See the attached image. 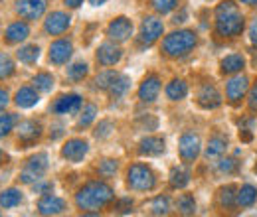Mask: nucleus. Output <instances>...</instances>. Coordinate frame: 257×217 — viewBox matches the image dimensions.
Segmentation results:
<instances>
[{"instance_id": "79ce46f5", "label": "nucleus", "mask_w": 257, "mask_h": 217, "mask_svg": "<svg viewBox=\"0 0 257 217\" xmlns=\"http://www.w3.org/2000/svg\"><path fill=\"white\" fill-rule=\"evenodd\" d=\"M218 170L222 174H233L237 170V162L233 158H225V160H220L218 162Z\"/></svg>"}, {"instance_id": "a18cd8bd", "label": "nucleus", "mask_w": 257, "mask_h": 217, "mask_svg": "<svg viewBox=\"0 0 257 217\" xmlns=\"http://www.w3.org/2000/svg\"><path fill=\"white\" fill-rule=\"evenodd\" d=\"M247 103H249V109L257 113V83L253 85V89L249 91V99H247Z\"/></svg>"}, {"instance_id": "49530a36", "label": "nucleus", "mask_w": 257, "mask_h": 217, "mask_svg": "<svg viewBox=\"0 0 257 217\" xmlns=\"http://www.w3.org/2000/svg\"><path fill=\"white\" fill-rule=\"evenodd\" d=\"M8 103H10V97H8V91L0 87V111H2V109H4V107H6Z\"/></svg>"}, {"instance_id": "6e6d98bb", "label": "nucleus", "mask_w": 257, "mask_h": 217, "mask_svg": "<svg viewBox=\"0 0 257 217\" xmlns=\"http://www.w3.org/2000/svg\"><path fill=\"white\" fill-rule=\"evenodd\" d=\"M0 160H2V150H0Z\"/></svg>"}, {"instance_id": "1a4fd4ad", "label": "nucleus", "mask_w": 257, "mask_h": 217, "mask_svg": "<svg viewBox=\"0 0 257 217\" xmlns=\"http://www.w3.org/2000/svg\"><path fill=\"white\" fill-rule=\"evenodd\" d=\"M69 24H71L69 14L58 10V12L48 14V18L44 20V30H46V34H50V36H60V34H64L69 28Z\"/></svg>"}, {"instance_id": "9d476101", "label": "nucleus", "mask_w": 257, "mask_h": 217, "mask_svg": "<svg viewBox=\"0 0 257 217\" xmlns=\"http://www.w3.org/2000/svg\"><path fill=\"white\" fill-rule=\"evenodd\" d=\"M107 36L113 40V42H127L128 38L133 36V22L125 18V16H119L115 18L109 26H107Z\"/></svg>"}, {"instance_id": "de8ad7c7", "label": "nucleus", "mask_w": 257, "mask_h": 217, "mask_svg": "<svg viewBox=\"0 0 257 217\" xmlns=\"http://www.w3.org/2000/svg\"><path fill=\"white\" fill-rule=\"evenodd\" d=\"M186 18H188V12H186V10H182L180 14H176V16H174V20H172V22H174V24H182V22H186Z\"/></svg>"}, {"instance_id": "f8f14e48", "label": "nucleus", "mask_w": 257, "mask_h": 217, "mask_svg": "<svg viewBox=\"0 0 257 217\" xmlns=\"http://www.w3.org/2000/svg\"><path fill=\"white\" fill-rule=\"evenodd\" d=\"M87 150H89V144L85 140L71 138V140H67L64 144L62 156H64L65 160H69V162H81L85 158V154H87Z\"/></svg>"}, {"instance_id": "39448f33", "label": "nucleus", "mask_w": 257, "mask_h": 217, "mask_svg": "<svg viewBox=\"0 0 257 217\" xmlns=\"http://www.w3.org/2000/svg\"><path fill=\"white\" fill-rule=\"evenodd\" d=\"M48 166H50V164H48V154L40 152V154L32 156V158L26 162V166H24V170H22V174H20V180H22L24 184L38 182V180L46 174Z\"/></svg>"}, {"instance_id": "58836bf2", "label": "nucleus", "mask_w": 257, "mask_h": 217, "mask_svg": "<svg viewBox=\"0 0 257 217\" xmlns=\"http://www.w3.org/2000/svg\"><path fill=\"white\" fill-rule=\"evenodd\" d=\"M151 4H153V8H155L157 12L168 14V12H172V10L178 6V0H151Z\"/></svg>"}, {"instance_id": "f3484780", "label": "nucleus", "mask_w": 257, "mask_h": 217, "mask_svg": "<svg viewBox=\"0 0 257 217\" xmlns=\"http://www.w3.org/2000/svg\"><path fill=\"white\" fill-rule=\"evenodd\" d=\"M159 93H161V79H159L157 75H149V77L141 83V87H139V97H141V101H145V103L157 101Z\"/></svg>"}, {"instance_id": "bb28decb", "label": "nucleus", "mask_w": 257, "mask_h": 217, "mask_svg": "<svg viewBox=\"0 0 257 217\" xmlns=\"http://www.w3.org/2000/svg\"><path fill=\"white\" fill-rule=\"evenodd\" d=\"M225 148H227V140L224 136H214V138H210V142L206 146V158H218L224 154Z\"/></svg>"}, {"instance_id": "4468645a", "label": "nucleus", "mask_w": 257, "mask_h": 217, "mask_svg": "<svg viewBox=\"0 0 257 217\" xmlns=\"http://www.w3.org/2000/svg\"><path fill=\"white\" fill-rule=\"evenodd\" d=\"M81 105H83V101H81L79 95H62L54 103L52 111L58 113V115H73V113H77L81 109Z\"/></svg>"}, {"instance_id": "4c0bfd02", "label": "nucleus", "mask_w": 257, "mask_h": 217, "mask_svg": "<svg viewBox=\"0 0 257 217\" xmlns=\"http://www.w3.org/2000/svg\"><path fill=\"white\" fill-rule=\"evenodd\" d=\"M14 73V62L8 54H0V79H8Z\"/></svg>"}, {"instance_id": "09e8293b", "label": "nucleus", "mask_w": 257, "mask_h": 217, "mask_svg": "<svg viewBox=\"0 0 257 217\" xmlns=\"http://www.w3.org/2000/svg\"><path fill=\"white\" fill-rule=\"evenodd\" d=\"M131 207H133V199H123V201H121V205H119V211L127 213Z\"/></svg>"}, {"instance_id": "ddd939ff", "label": "nucleus", "mask_w": 257, "mask_h": 217, "mask_svg": "<svg viewBox=\"0 0 257 217\" xmlns=\"http://www.w3.org/2000/svg\"><path fill=\"white\" fill-rule=\"evenodd\" d=\"M73 54V46L69 40H56L50 46V62L56 65H64Z\"/></svg>"}, {"instance_id": "c85d7f7f", "label": "nucleus", "mask_w": 257, "mask_h": 217, "mask_svg": "<svg viewBox=\"0 0 257 217\" xmlns=\"http://www.w3.org/2000/svg\"><path fill=\"white\" fill-rule=\"evenodd\" d=\"M128 87H131L128 77H127V75H121V73H119V77H117V79L111 83V87H109L107 91L111 93V97H113V99H119V97H123V95L127 93Z\"/></svg>"}, {"instance_id": "f257e3e1", "label": "nucleus", "mask_w": 257, "mask_h": 217, "mask_svg": "<svg viewBox=\"0 0 257 217\" xmlns=\"http://www.w3.org/2000/svg\"><path fill=\"white\" fill-rule=\"evenodd\" d=\"M113 199V189L105 182H89L75 193V205L81 211H99Z\"/></svg>"}, {"instance_id": "0eeeda50", "label": "nucleus", "mask_w": 257, "mask_h": 217, "mask_svg": "<svg viewBox=\"0 0 257 217\" xmlns=\"http://www.w3.org/2000/svg\"><path fill=\"white\" fill-rule=\"evenodd\" d=\"M48 0H16V12L24 20H38L44 16Z\"/></svg>"}, {"instance_id": "72a5a7b5", "label": "nucleus", "mask_w": 257, "mask_h": 217, "mask_svg": "<svg viewBox=\"0 0 257 217\" xmlns=\"http://www.w3.org/2000/svg\"><path fill=\"white\" fill-rule=\"evenodd\" d=\"M220 203L222 207H233L237 205V193L233 186H225L220 189Z\"/></svg>"}, {"instance_id": "e433bc0d", "label": "nucleus", "mask_w": 257, "mask_h": 217, "mask_svg": "<svg viewBox=\"0 0 257 217\" xmlns=\"http://www.w3.org/2000/svg\"><path fill=\"white\" fill-rule=\"evenodd\" d=\"M87 63H73L71 67H67V77L73 79V81H81L85 75H87Z\"/></svg>"}, {"instance_id": "2eb2a0df", "label": "nucleus", "mask_w": 257, "mask_h": 217, "mask_svg": "<svg viewBox=\"0 0 257 217\" xmlns=\"http://www.w3.org/2000/svg\"><path fill=\"white\" fill-rule=\"evenodd\" d=\"M38 211L42 215H60L65 211V201L62 197H56L52 193H46L40 201H38Z\"/></svg>"}, {"instance_id": "412c9836", "label": "nucleus", "mask_w": 257, "mask_h": 217, "mask_svg": "<svg viewBox=\"0 0 257 217\" xmlns=\"http://www.w3.org/2000/svg\"><path fill=\"white\" fill-rule=\"evenodd\" d=\"M16 132H18V140H22V142H34L42 134V124L36 123V121H24V123L18 124V130Z\"/></svg>"}, {"instance_id": "423d86ee", "label": "nucleus", "mask_w": 257, "mask_h": 217, "mask_svg": "<svg viewBox=\"0 0 257 217\" xmlns=\"http://www.w3.org/2000/svg\"><path fill=\"white\" fill-rule=\"evenodd\" d=\"M178 150L184 162H194L200 150H202V142H200V136L194 134V132H184L180 136V142H178Z\"/></svg>"}, {"instance_id": "7ed1b4c3", "label": "nucleus", "mask_w": 257, "mask_h": 217, "mask_svg": "<svg viewBox=\"0 0 257 217\" xmlns=\"http://www.w3.org/2000/svg\"><path fill=\"white\" fill-rule=\"evenodd\" d=\"M196 46V34L190 30H178L168 34L162 40V52L170 58H180L186 56Z\"/></svg>"}, {"instance_id": "6e6552de", "label": "nucleus", "mask_w": 257, "mask_h": 217, "mask_svg": "<svg viewBox=\"0 0 257 217\" xmlns=\"http://www.w3.org/2000/svg\"><path fill=\"white\" fill-rule=\"evenodd\" d=\"M162 32H164V26H162L161 20L155 18V16H147L143 20V26H141V42L151 46L161 38Z\"/></svg>"}, {"instance_id": "ea45409f", "label": "nucleus", "mask_w": 257, "mask_h": 217, "mask_svg": "<svg viewBox=\"0 0 257 217\" xmlns=\"http://www.w3.org/2000/svg\"><path fill=\"white\" fill-rule=\"evenodd\" d=\"M14 123H16V117L14 115H10V113H2L0 115V138L6 136L14 128Z\"/></svg>"}, {"instance_id": "603ef678", "label": "nucleus", "mask_w": 257, "mask_h": 217, "mask_svg": "<svg viewBox=\"0 0 257 217\" xmlns=\"http://www.w3.org/2000/svg\"><path fill=\"white\" fill-rule=\"evenodd\" d=\"M241 140H245V142H249V140H251V134H249L245 128L241 130Z\"/></svg>"}, {"instance_id": "c03bdc74", "label": "nucleus", "mask_w": 257, "mask_h": 217, "mask_svg": "<svg viewBox=\"0 0 257 217\" xmlns=\"http://www.w3.org/2000/svg\"><path fill=\"white\" fill-rule=\"evenodd\" d=\"M34 191H38V193H50L52 191V184L50 182H36L34 184Z\"/></svg>"}, {"instance_id": "4d7b16f0", "label": "nucleus", "mask_w": 257, "mask_h": 217, "mask_svg": "<svg viewBox=\"0 0 257 217\" xmlns=\"http://www.w3.org/2000/svg\"><path fill=\"white\" fill-rule=\"evenodd\" d=\"M255 172H257V166H255Z\"/></svg>"}, {"instance_id": "dca6fc26", "label": "nucleus", "mask_w": 257, "mask_h": 217, "mask_svg": "<svg viewBox=\"0 0 257 217\" xmlns=\"http://www.w3.org/2000/svg\"><path fill=\"white\" fill-rule=\"evenodd\" d=\"M247 87H249V81H247L245 75L231 77V79L227 81V85H225V95H227V99H229L231 103H237V101L245 95Z\"/></svg>"}, {"instance_id": "473e14b6", "label": "nucleus", "mask_w": 257, "mask_h": 217, "mask_svg": "<svg viewBox=\"0 0 257 217\" xmlns=\"http://www.w3.org/2000/svg\"><path fill=\"white\" fill-rule=\"evenodd\" d=\"M149 209H151V213L153 215H166L168 211H170V199L164 195V197H155L153 201H151V205H149Z\"/></svg>"}, {"instance_id": "6ab92c4d", "label": "nucleus", "mask_w": 257, "mask_h": 217, "mask_svg": "<svg viewBox=\"0 0 257 217\" xmlns=\"http://www.w3.org/2000/svg\"><path fill=\"white\" fill-rule=\"evenodd\" d=\"M28 36H30V26H28L26 22H22V20L12 22V24L6 28V34H4V38H6L8 44H20V42H24Z\"/></svg>"}, {"instance_id": "2f4dec72", "label": "nucleus", "mask_w": 257, "mask_h": 217, "mask_svg": "<svg viewBox=\"0 0 257 217\" xmlns=\"http://www.w3.org/2000/svg\"><path fill=\"white\" fill-rule=\"evenodd\" d=\"M176 207H178V211H180L182 215H194V211H196V201H194V197L190 193H182V195L178 197V201H176Z\"/></svg>"}, {"instance_id": "4be33fe9", "label": "nucleus", "mask_w": 257, "mask_h": 217, "mask_svg": "<svg viewBox=\"0 0 257 217\" xmlns=\"http://www.w3.org/2000/svg\"><path fill=\"white\" fill-rule=\"evenodd\" d=\"M14 101H16V105L20 109H30V107H34L40 101V97H38V93L34 91L32 87H20L16 91V99Z\"/></svg>"}, {"instance_id": "5fc2aeb1", "label": "nucleus", "mask_w": 257, "mask_h": 217, "mask_svg": "<svg viewBox=\"0 0 257 217\" xmlns=\"http://www.w3.org/2000/svg\"><path fill=\"white\" fill-rule=\"evenodd\" d=\"M243 4H249V6H255L257 4V0H241Z\"/></svg>"}, {"instance_id": "f03ea898", "label": "nucleus", "mask_w": 257, "mask_h": 217, "mask_svg": "<svg viewBox=\"0 0 257 217\" xmlns=\"http://www.w3.org/2000/svg\"><path fill=\"white\" fill-rule=\"evenodd\" d=\"M243 16L233 0H225L216 8V32L224 38L239 36L243 30Z\"/></svg>"}, {"instance_id": "b1692460", "label": "nucleus", "mask_w": 257, "mask_h": 217, "mask_svg": "<svg viewBox=\"0 0 257 217\" xmlns=\"http://www.w3.org/2000/svg\"><path fill=\"white\" fill-rule=\"evenodd\" d=\"M20 201H22V191L18 187H8L0 193V207H4V209H12Z\"/></svg>"}, {"instance_id": "37998d69", "label": "nucleus", "mask_w": 257, "mask_h": 217, "mask_svg": "<svg viewBox=\"0 0 257 217\" xmlns=\"http://www.w3.org/2000/svg\"><path fill=\"white\" fill-rule=\"evenodd\" d=\"M111 130H113V123H109V121H101L95 130V136L97 138H105V136L111 134Z\"/></svg>"}, {"instance_id": "20e7f679", "label": "nucleus", "mask_w": 257, "mask_h": 217, "mask_svg": "<svg viewBox=\"0 0 257 217\" xmlns=\"http://www.w3.org/2000/svg\"><path fill=\"white\" fill-rule=\"evenodd\" d=\"M127 184L135 191H151L157 184V178L147 164H133L127 172Z\"/></svg>"}, {"instance_id": "5701e85b", "label": "nucleus", "mask_w": 257, "mask_h": 217, "mask_svg": "<svg viewBox=\"0 0 257 217\" xmlns=\"http://www.w3.org/2000/svg\"><path fill=\"white\" fill-rule=\"evenodd\" d=\"M190 184V172L186 166H174L170 170V186L180 189V187H186Z\"/></svg>"}, {"instance_id": "c756f323", "label": "nucleus", "mask_w": 257, "mask_h": 217, "mask_svg": "<svg viewBox=\"0 0 257 217\" xmlns=\"http://www.w3.org/2000/svg\"><path fill=\"white\" fill-rule=\"evenodd\" d=\"M16 58L22 63H36L38 58H40V48L36 44H30V46H24L16 52Z\"/></svg>"}, {"instance_id": "864d4df0", "label": "nucleus", "mask_w": 257, "mask_h": 217, "mask_svg": "<svg viewBox=\"0 0 257 217\" xmlns=\"http://www.w3.org/2000/svg\"><path fill=\"white\" fill-rule=\"evenodd\" d=\"M91 2V6H101V4H105L107 0H89Z\"/></svg>"}, {"instance_id": "cd10ccee", "label": "nucleus", "mask_w": 257, "mask_h": 217, "mask_svg": "<svg viewBox=\"0 0 257 217\" xmlns=\"http://www.w3.org/2000/svg\"><path fill=\"white\" fill-rule=\"evenodd\" d=\"M243 65H245L243 56L231 54V56H225L224 60H222V71L224 73H237V71H241Z\"/></svg>"}, {"instance_id": "a19ab883", "label": "nucleus", "mask_w": 257, "mask_h": 217, "mask_svg": "<svg viewBox=\"0 0 257 217\" xmlns=\"http://www.w3.org/2000/svg\"><path fill=\"white\" fill-rule=\"evenodd\" d=\"M115 172H117V162H115V160H103V162L99 164V174H101L103 178H111Z\"/></svg>"}, {"instance_id": "f704fd0d", "label": "nucleus", "mask_w": 257, "mask_h": 217, "mask_svg": "<svg viewBox=\"0 0 257 217\" xmlns=\"http://www.w3.org/2000/svg\"><path fill=\"white\" fill-rule=\"evenodd\" d=\"M119 77V73L117 71H113V69H107V71H101L99 75H97L95 79V85L99 89H109L111 87V83L115 81Z\"/></svg>"}, {"instance_id": "a878e982", "label": "nucleus", "mask_w": 257, "mask_h": 217, "mask_svg": "<svg viewBox=\"0 0 257 217\" xmlns=\"http://www.w3.org/2000/svg\"><path fill=\"white\" fill-rule=\"evenodd\" d=\"M255 199H257V189L253 186L245 184V186H241L237 189V205L249 207V205L255 203Z\"/></svg>"}, {"instance_id": "a211bd4d", "label": "nucleus", "mask_w": 257, "mask_h": 217, "mask_svg": "<svg viewBox=\"0 0 257 217\" xmlns=\"http://www.w3.org/2000/svg\"><path fill=\"white\" fill-rule=\"evenodd\" d=\"M198 103L204 109H216L222 105V95L218 93V89L214 85H202L198 91Z\"/></svg>"}, {"instance_id": "3c124183", "label": "nucleus", "mask_w": 257, "mask_h": 217, "mask_svg": "<svg viewBox=\"0 0 257 217\" xmlns=\"http://www.w3.org/2000/svg\"><path fill=\"white\" fill-rule=\"evenodd\" d=\"M64 2L69 6V8H79V6L83 4V0H64Z\"/></svg>"}, {"instance_id": "c9c22d12", "label": "nucleus", "mask_w": 257, "mask_h": 217, "mask_svg": "<svg viewBox=\"0 0 257 217\" xmlns=\"http://www.w3.org/2000/svg\"><path fill=\"white\" fill-rule=\"evenodd\" d=\"M95 117H97V107L93 105V103H89V105H85V107H83L81 117H79L77 124H79L81 128H85V126H89V124L95 121Z\"/></svg>"}, {"instance_id": "393cba45", "label": "nucleus", "mask_w": 257, "mask_h": 217, "mask_svg": "<svg viewBox=\"0 0 257 217\" xmlns=\"http://www.w3.org/2000/svg\"><path fill=\"white\" fill-rule=\"evenodd\" d=\"M188 95V85L182 81V79H172L168 85H166V97L170 101H180Z\"/></svg>"}, {"instance_id": "aec40b11", "label": "nucleus", "mask_w": 257, "mask_h": 217, "mask_svg": "<svg viewBox=\"0 0 257 217\" xmlns=\"http://www.w3.org/2000/svg\"><path fill=\"white\" fill-rule=\"evenodd\" d=\"M139 152L143 156H161L164 152V138L161 136H147L139 144Z\"/></svg>"}, {"instance_id": "9b49d317", "label": "nucleus", "mask_w": 257, "mask_h": 217, "mask_svg": "<svg viewBox=\"0 0 257 217\" xmlns=\"http://www.w3.org/2000/svg\"><path fill=\"white\" fill-rule=\"evenodd\" d=\"M121 58H123V52H121V48H119L117 44H113V42H105V44H101L99 50H97V62L101 63V65H105V67L119 63Z\"/></svg>"}, {"instance_id": "7c9ffc66", "label": "nucleus", "mask_w": 257, "mask_h": 217, "mask_svg": "<svg viewBox=\"0 0 257 217\" xmlns=\"http://www.w3.org/2000/svg\"><path fill=\"white\" fill-rule=\"evenodd\" d=\"M34 87H36L38 91H42V93H50V91L54 89V77H52L50 73L42 71V73H38V75L34 77Z\"/></svg>"}, {"instance_id": "8fccbe9b", "label": "nucleus", "mask_w": 257, "mask_h": 217, "mask_svg": "<svg viewBox=\"0 0 257 217\" xmlns=\"http://www.w3.org/2000/svg\"><path fill=\"white\" fill-rule=\"evenodd\" d=\"M249 38H251V42L257 46V20L251 24V30H249Z\"/></svg>"}]
</instances>
